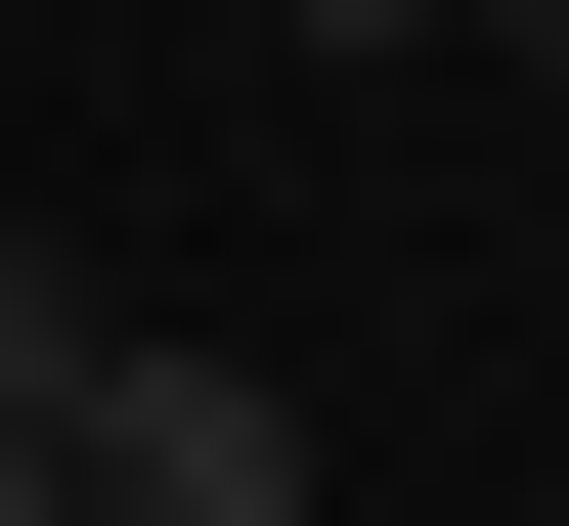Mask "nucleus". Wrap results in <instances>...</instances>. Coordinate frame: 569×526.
Instances as JSON below:
<instances>
[{
    "instance_id": "nucleus-1",
    "label": "nucleus",
    "mask_w": 569,
    "mask_h": 526,
    "mask_svg": "<svg viewBox=\"0 0 569 526\" xmlns=\"http://www.w3.org/2000/svg\"><path fill=\"white\" fill-rule=\"evenodd\" d=\"M88 526H307V395L132 307V351H88Z\"/></svg>"
},
{
    "instance_id": "nucleus-2",
    "label": "nucleus",
    "mask_w": 569,
    "mask_h": 526,
    "mask_svg": "<svg viewBox=\"0 0 569 526\" xmlns=\"http://www.w3.org/2000/svg\"><path fill=\"white\" fill-rule=\"evenodd\" d=\"M88 351H132V307H88V264H0V526H88Z\"/></svg>"
},
{
    "instance_id": "nucleus-3",
    "label": "nucleus",
    "mask_w": 569,
    "mask_h": 526,
    "mask_svg": "<svg viewBox=\"0 0 569 526\" xmlns=\"http://www.w3.org/2000/svg\"><path fill=\"white\" fill-rule=\"evenodd\" d=\"M395 44H482V0H307V88H395Z\"/></svg>"
}]
</instances>
